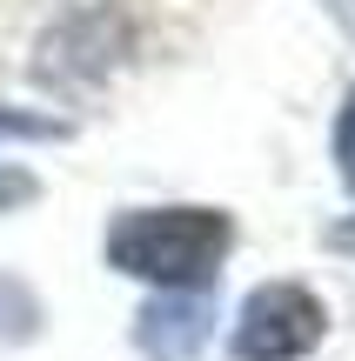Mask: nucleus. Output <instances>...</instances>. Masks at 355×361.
Instances as JSON below:
<instances>
[{
    "instance_id": "nucleus-4",
    "label": "nucleus",
    "mask_w": 355,
    "mask_h": 361,
    "mask_svg": "<svg viewBox=\"0 0 355 361\" xmlns=\"http://www.w3.org/2000/svg\"><path fill=\"white\" fill-rule=\"evenodd\" d=\"M61 121H40V114H20V107H0V141H61Z\"/></svg>"
},
{
    "instance_id": "nucleus-5",
    "label": "nucleus",
    "mask_w": 355,
    "mask_h": 361,
    "mask_svg": "<svg viewBox=\"0 0 355 361\" xmlns=\"http://www.w3.org/2000/svg\"><path fill=\"white\" fill-rule=\"evenodd\" d=\"M335 161H342V180L355 188V87L342 101V121H335Z\"/></svg>"
},
{
    "instance_id": "nucleus-3",
    "label": "nucleus",
    "mask_w": 355,
    "mask_h": 361,
    "mask_svg": "<svg viewBox=\"0 0 355 361\" xmlns=\"http://www.w3.org/2000/svg\"><path fill=\"white\" fill-rule=\"evenodd\" d=\"M134 341L148 361H188L208 341V301L201 295H155L134 314Z\"/></svg>"
},
{
    "instance_id": "nucleus-1",
    "label": "nucleus",
    "mask_w": 355,
    "mask_h": 361,
    "mask_svg": "<svg viewBox=\"0 0 355 361\" xmlns=\"http://www.w3.org/2000/svg\"><path fill=\"white\" fill-rule=\"evenodd\" d=\"M228 247H235V221L222 207H128L107 228V261L168 295H201Z\"/></svg>"
},
{
    "instance_id": "nucleus-7",
    "label": "nucleus",
    "mask_w": 355,
    "mask_h": 361,
    "mask_svg": "<svg viewBox=\"0 0 355 361\" xmlns=\"http://www.w3.org/2000/svg\"><path fill=\"white\" fill-rule=\"evenodd\" d=\"M329 247H355V221H342V228H329Z\"/></svg>"
},
{
    "instance_id": "nucleus-6",
    "label": "nucleus",
    "mask_w": 355,
    "mask_h": 361,
    "mask_svg": "<svg viewBox=\"0 0 355 361\" xmlns=\"http://www.w3.org/2000/svg\"><path fill=\"white\" fill-rule=\"evenodd\" d=\"M0 201H34V180L13 174V168H0Z\"/></svg>"
},
{
    "instance_id": "nucleus-8",
    "label": "nucleus",
    "mask_w": 355,
    "mask_h": 361,
    "mask_svg": "<svg viewBox=\"0 0 355 361\" xmlns=\"http://www.w3.org/2000/svg\"><path fill=\"white\" fill-rule=\"evenodd\" d=\"M342 13H355V0H342Z\"/></svg>"
},
{
    "instance_id": "nucleus-2",
    "label": "nucleus",
    "mask_w": 355,
    "mask_h": 361,
    "mask_svg": "<svg viewBox=\"0 0 355 361\" xmlns=\"http://www.w3.org/2000/svg\"><path fill=\"white\" fill-rule=\"evenodd\" d=\"M322 328L329 314L302 281H262L235 314V361H302Z\"/></svg>"
}]
</instances>
